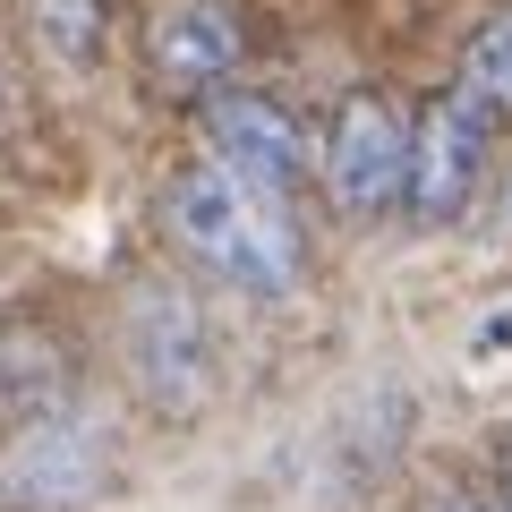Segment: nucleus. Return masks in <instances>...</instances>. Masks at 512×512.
<instances>
[{"label":"nucleus","mask_w":512,"mask_h":512,"mask_svg":"<svg viewBox=\"0 0 512 512\" xmlns=\"http://www.w3.org/2000/svg\"><path fill=\"white\" fill-rule=\"evenodd\" d=\"M316 171H325V197L342 205L350 222H376L402 205L410 188V120L384 94H350L333 111L325 146H316Z\"/></svg>","instance_id":"f03ea898"},{"label":"nucleus","mask_w":512,"mask_h":512,"mask_svg":"<svg viewBox=\"0 0 512 512\" xmlns=\"http://www.w3.org/2000/svg\"><path fill=\"white\" fill-rule=\"evenodd\" d=\"M504 342H512V316H495V325H478V359H495Z\"/></svg>","instance_id":"9d476101"},{"label":"nucleus","mask_w":512,"mask_h":512,"mask_svg":"<svg viewBox=\"0 0 512 512\" xmlns=\"http://www.w3.org/2000/svg\"><path fill=\"white\" fill-rule=\"evenodd\" d=\"M487 146H495V120L470 94H436V103H427V120L410 128V188H402V197L419 205V222H453L461 205L478 197Z\"/></svg>","instance_id":"20e7f679"},{"label":"nucleus","mask_w":512,"mask_h":512,"mask_svg":"<svg viewBox=\"0 0 512 512\" xmlns=\"http://www.w3.org/2000/svg\"><path fill=\"white\" fill-rule=\"evenodd\" d=\"M128 367L163 410H197L205 384H214V333H205L197 299L171 291V282H146L128 299Z\"/></svg>","instance_id":"7ed1b4c3"},{"label":"nucleus","mask_w":512,"mask_h":512,"mask_svg":"<svg viewBox=\"0 0 512 512\" xmlns=\"http://www.w3.org/2000/svg\"><path fill=\"white\" fill-rule=\"evenodd\" d=\"M478 512H512V453L495 461V478H487V495H478Z\"/></svg>","instance_id":"1a4fd4ad"},{"label":"nucleus","mask_w":512,"mask_h":512,"mask_svg":"<svg viewBox=\"0 0 512 512\" xmlns=\"http://www.w3.org/2000/svg\"><path fill=\"white\" fill-rule=\"evenodd\" d=\"M94 478H103V427H86L77 410L26 419L18 453H9V495H26V504H77V495H94Z\"/></svg>","instance_id":"0eeeda50"},{"label":"nucleus","mask_w":512,"mask_h":512,"mask_svg":"<svg viewBox=\"0 0 512 512\" xmlns=\"http://www.w3.org/2000/svg\"><path fill=\"white\" fill-rule=\"evenodd\" d=\"M239 18H231V0H171L163 18L146 26V60H154V77L163 86H180V94H205V86H222V77L239 69Z\"/></svg>","instance_id":"423d86ee"},{"label":"nucleus","mask_w":512,"mask_h":512,"mask_svg":"<svg viewBox=\"0 0 512 512\" xmlns=\"http://www.w3.org/2000/svg\"><path fill=\"white\" fill-rule=\"evenodd\" d=\"M487 120H512V9H495L487 26L470 35V52H461V86Z\"/></svg>","instance_id":"6e6552de"},{"label":"nucleus","mask_w":512,"mask_h":512,"mask_svg":"<svg viewBox=\"0 0 512 512\" xmlns=\"http://www.w3.org/2000/svg\"><path fill=\"white\" fill-rule=\"evenodd\" d=\"M163 231L180 239V256L197 274L231 282V291H256V299L299 291V265H308L282 197H256V188L231 180L222 163H188L180 180L163 188Z\"/></svg>","instance_id":"f257e3e1"},{"label":"nucleus","mask_w":512,"mask_h":512,"mask_svg":"<svg viewBox=\"0 0 512 512\" xmlns=\"http://www.w3.org/2000/svg\"><path fill=\"white\" fill-rule=\"evenodd\" d=\"M205 137H214V163L231 180H248L256 197H291L308 180V128L274 94H214L205 103Z\"/></svg>","instance_id":"39448f33"},{"label":"nucleus","mask_w":512,"mask_h":512,"mask_svg":"<svg viewBox=\"0 0 512 512\" xmlns=\"http://www.w3.org/2000/svg\"><path fill=\"white\" fill-rule=\"evenodd\" d=\"M444 512H478V495H453V504H444Z\"/></svg>","instance_id":"9b49d317"}]
</instances>
